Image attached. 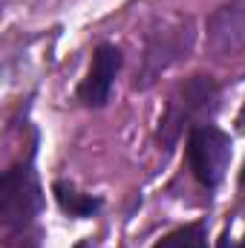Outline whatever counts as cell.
<instances>
[{
  "label": "cell",
  "mask_w": 245,
  "mask_h": 248,
  "mask_svg": "<svg viewBox=\"0 0 245 248\" xmlns=\"http://www.w3.org/2000/svg\"><path fill=\"white\" fill-rule=\"evenodd\" d=\"M219 110V87L208 75H193L182 81L168 98L165 116L159 124V136L165 144H176L184 130H196L214 119Z\"/></svg>",
  "instance_id": "1"
},
{
  "label": "cell",
  "mask_w": 245,
  "mask_h": 248,
  "mask_svg": "<svg viewBox=\"0 0 245 248\" xmlns=\"http://www.w3.org/2000/svg\"><path fill=\"white\" fill-rule=\"evenodd\" d=\"M193 46V20L184 15H165L159 17L147 38H144V55H141V78L136 87H150L165 69L176 61L187 58Z\"/></svg>",
  "instance_id": "2"
},
{
  "label": "cell",
  "mask_w": 245,
  "mask_h": 248,
  "mask_svg": "<svg viewBox=\"0 0 245 248\" xmlns=\"http://www.w3.org/2000/svg\"><path fill=\"white\" fill-rule=\"evenodd\" d=\"M41 208H44V196H41V185L32 165L20 162L9 168L0 179V217L6 228L12 231L26 228L41 214Z\"/></svg>",
  "instance_id": "3"
},
{
  "label": "cell",
  "mask_w": 245,
  "mask_h": 248,
  "mask_svg": "<svg viewBox=\"0 0 245 248\" xmlns=\"http://www.w3.org/2000/svg\"><path fill=\"white\" fill-rule=\"evenodd\" d=\"M187 165L199 185L216 187L225 179V170L231 165V139L214 124H202V127L190 130Z\"/></svg>",
  "instance_id": "4"
},
{
  "label": "cell",
  "mask_w": 245,
  "mask_h": 248,
  "mask_svg": "<svg viewBox=\"0 0 245 248\" xmlns=\"http://www.w3.org/2000/svg\"><path fill=\"white\" fill-rule=\"evenodd\" d=\"M119 66H122V52L113 44H101L92 52L90 72H87V78L78 87L81 104H87V107H104L110 101V93H113V81L119 75Z\"/></svg>",
  "instance_id": "5"
},
{
  "label": "cell",
  "mask_w": 245,
  "mask_h": 248,
  "mask_svg": "<svg viewBox=\"0 0 245 248\" xmlns=\"http://www.w3.org/2000/svg\"><path fill=\"white\" fill-rule=\"evenodd\" d=\"M208 41L219 55L245 52V0L225 3L208 20Z\"/></svg>",
  "instance_id": "6"
},
{
  "label": "cell",
  "mask_w": 245,
  "mask_h": 248,
  "mask_svg": "<svg viewBox=\"0 0 245 248\" xmlns=\"http://www.w3.org/2000/svg\"><path fill=\"white\" fill-rule=\"evenodd\" d=\"M52 193H55L61 211H66L69 217H92V214L101 208V202H98L95 196H87V193L75 190V187L66 185V182H55Z\"/></svg>",
  "instance_id": "7"
},
{
  "label": "cell",
  "mask_w": 245,
  "mask_h": 248,
  "mask_svg": "<svg viewBox=\"0 0 245 248\" xmlns=\"http://www.w3.org/2000/svg\"><path fill=\"white\" fill-rule=\"evenodd\" d=\"M153 248H208V228L205 222H190L184 228H176L173 234L162 237Z\"/></svg>",
  "instance_id": "8"
},
{
  "label": "cell",
  "mask_w": 245,
  "mask_h": 248,
  "mask_svg": "<svg viewBox=\"0 0 245 248\" xmlns=\"http://www.w3.org/2000/svg\"><path fill=\"white\" fill-rule=\"evenodd\" d=\"M219 248H245V237L237 243V240H231V234H225V237H222V243H219Z\"/></svg>",
  "instance_id": "9"
},
{
  "label": "cell",
  "mask_w": 245,
  "mask_h": 248,
  "mask_svg": "<svg viewBox=\"0 0 245 248\" xmlns=\"http://www.w3.org/2000/svg\"><path fill=\"white\" fill-rule=\"evenodd\" d=\"M237 124H240V133H245V104H243V110H240V119H237Z\"/></svg>",
  "instance_id": "10"
},
{
  "label": "cell",
  "mask_w": 245,
  "mask_h": 248,
  "mask_svg": "<svg viewBox=\"0 0 245 248\" xmlns=\"http://www.w3.org/2000/svg\"><path fill=\"white\" fill-rule=\"evenodd\" d=\"M240 185H245V168H243V176H240Z\"/></svg>",
  "instance_id": "11"
}]
</instances>
